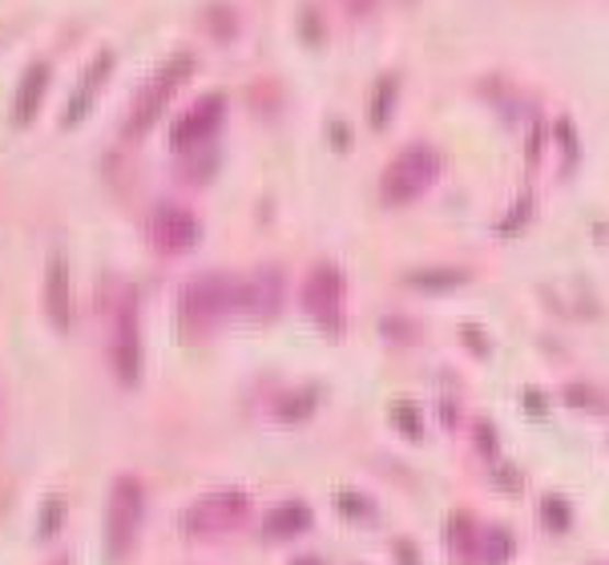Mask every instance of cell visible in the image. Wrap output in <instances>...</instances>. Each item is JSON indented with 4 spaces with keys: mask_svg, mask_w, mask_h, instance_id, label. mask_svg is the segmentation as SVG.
Segmentation results:
<instances>
[{
    "mask_svg": "<svg viewBox=\"0 0 609 565\" xmlns=\"http://www.w3.org/2000/svg\"><path fill=\"white\" fill-rule=\"evenodd\" d=\"M235 312H243V279L226 275V271H206V275L190 279L178 295V319H182L187 336H206Z\"/></svg>",
    "mask_w": 609,
    "mask_h": 565,
    "instance_id": "cell-1",
    "label": "cell"
},
{
    "mask_svg": "<svg viewBox=\"0 0 609 565\" xmlns=\"http://www.w3.org/2000/svg\"><path fill=\"white\" fill-rule=\"evenodd\" d=\"M142 517H146V485L137 477H117L110 485V505H105V557L113 565L129 557Z\"/></svg>",
    "mask_w": 609,
    "mask_h": 565,
    "instance_id": "cell-2",
    "label": "cell"
},
{
    "mask_svg": "<svg viewBox=\"0 0 609 565\" xmlns=\"http://www.w3.org/2000/svg\"><path fill=\"white\" fill-rule=\"evenodd\" d=\"M440 178V154L432 146H408L399 150L392 162H387L384 178H380V194H384L387 206H404V202H416L424 190L432 187Z\"/></svg>",
    "mask_w": 609,
    "mask_h": 565,
    "instance_id": "cell-3",
    "label": "cell"
},
{
    "mask_svg": "<svg viewBox=\"0 0 609 565\" xmlns=\"http://www.w3.org/2000/svg\"><path fill=\"white\" fill-rule=\"evenodd\" d=\"M110 364L125 388L142 380V324H137V300L125 287L110 312Z\"/></svg>",
    "mask_w": 609,
    "mask_h": 565,
    "instance_id": "cell-4",
    "label": "cell"
},
{
    "mask_svg": "<svg viewBox=\"0 0 609 565\" xmlns=\"http://www.w3.org/2000/svg\"><path fill=\"white\" fill-rule=\"evenodd\" d=\"M190 74H194V57H190V53H178V57H170V61H166L158 74L149 77V86L137 93L134 113H129V122H125V134H129V138L146 134V129L154 126L158 117H162V110L170 105V98H174L178 86H182Z\"/></svg>",
    "mask_w": 609,
    "mask_h": 565,
    "instance_id": "cell-5",
    "label": "cell"
},
{
    "mask_svg": "<svg viewBox=\"0 0 609 565\" xmlns=\"http://www.w3.org/2000/svg\"><path fill=\"white\" fill-rule=\"evenodd\" d=\"M303 312L324 327L327 336H336L343 327V271L331 263H315L303 279Z\"/></svg>",
    "mask_w": 609,
    "mask_h": 565,
    "instance_id": "cell-6",
    "label": "cell"
},
{
    "mask_svg": "<svg viewBox=\"0 0 609 565\" xmlns=\"http://www.w3.org/2000/svg\"><path fill=\"white\" fill-rule=\"evenodd\" d=\"M250 513V497L238 489L211 493V497H199L182 513V529L190 538H206V533H230L235 526H243V517Z\"/></svg>",
    "mask_w": 609,
    "mask_h": 565,
    "instance_id": "cell-7",
    "label": "cell"
},
{
    "mask_svg": "<svg viewBox=\"0 0 609 565\" xmlns=\"http://www.w3.org/2000/svg\"><path fill=\"white\" fill-rule=\"evenodd\" d=\"M146 235H149V242H154V251L187 255L199 247L202 226L187 206H178V202H158L146 218Z\"/></svg>",
    "mask_w": 609,
    "mask_h": 565,
    "instance_id": "cell-8",
    "label": "cell"
},
{
    "mask_svg": "<svg viewBox=\"0 0 609 565\" xmlns=\"http://www.w3.org/2000/svg\"><path fill=\"white\" fill-rule=\"evenodd\" d=\"M223 117H226V98L223 93H206V98L194 101V105L174 122V129H170V146H174L178 154L199 150V146H206V142L223 129Z\"/></svg>",
    "mask_w": 609,
    "mask_h": 565,
    "instance_id": "cell-9",
    "label": "cell"
},
{
    "mask_svg": "<svg viewBox=\"0 0 609 565\" xmlns=\"http://www.w3.org/2000/svg\"><path fill=\"white\" fill-rule=\"evenodd\" d=\"M49 81H53L49 61H33L25 69V77H21V86H16V93H13V110H9L16 129H25L37 122L41 105H45V93H49Z\"/></svg>",
    "mask_w": 609,
    "mask_h": 565,
    "instance_id": "cell-10",
    "label": "cell"
},
{
    "mask_svg": "<svg viewBox=\"0 0 609 565\" xmlns=\"http://www.w3.org/2000/svg\"><path fill=\"white\" fill-rule=\"evenodd\" d=\"M41 303H45V319H49L57 331H69L74 327V291H69V263L61 255L49 263L45 271V291H41Z\"/></svg>",
    "mask_w": 609,
    "mask_h": 565,
    "instance_id": "cell-11",
    "label": "cell"
},
{
    "mask_svg": "<svg viewBox=\"0 0 609 565\" xmlns=\"http://www.w3.org/2000/svg\"><path fill=\"white\" fill-rule=\"evenodd\" d=\"M113 49H101L93 61H89L86 77H81V86L74 89V98H69V105H65V126H77V122H86L89 110H93V101H98V89L105 86V77L113 74Z\"/></svg>",
    "mask_w": 609,
    "mask_h": 565,
    "instance_id": "cell-12",
    "label": "cell"
},
{
    "mask_svg": "<svg viewBox=\"0 0 609 565\" xmlns=\"http://www.w3.org/2000/svg\"><path fill=\"white\" fill-rule=\"evenodd\" d=\"M279 287H283L279 271H259V275L243 279V312H250L255 319L274 315L279 312Z\"/></svg>",
    "mask_w": 609,
    "mask_h": 565,
    "instance_id": "cell-13",
    "label": "cell"
},
{
    "mask_svg": "<svg viewBox=\"0 0 609 565\" xmlns=\"http://www.w3.org/2000/svg\"><path fill=\"white\" fill-rule=\"evenodd\" d=\"M312 521H315V513L303 501H283L267 513V538H274V541L298 538V533L312 529Z\"/></svg>",
    "mask_w": 609,
    "mask_h": 565,
    "instance_id": "cell-14",
    "label": "cell"
},
{
    "mask_svg": "<svg viewBox=\"0 0 609 565\" xmlns=\"http://www.w3.org/2000/svg\"><path fill=\"white\" fill-rule=\"evenodd\" d=\"M512 553H517V538H512L505 526H493L485 529V538L476 541V557L485 565H505L512 562Z\"/></svg>",
    "mask_w": 609,
    "mask_h": 565,
    "instance_id": "cell-15",
    "label": "cell"
},
{
    "mask_svg": "<svg viewBox=\"0 0 609 565\" xmlns=\"http://www.w3.org/2000/svg\"><path fill=\"white\" fill-rule=\"evenodd\" d=\"M464 279H469L464 271H411L408 283L420 291H452V287H461Z\"/></svg>",
    "mask_w": 609,
    "mask_h": 565,
    "instance_id": "cell-16",
    "label": "cell"
},
{
    "mask_svg": "<svg viewBox=\"0 0 609 565\" xmlns=\"http://www.w3.org/2000/svg\"><path fill=\"white\" fill-rule=\"evenodd\" d=\"M312 408H315V392H291V396H283V400L274 404V416L286 420V425H298L303 416H312Z\"/></svg>",
    "mask_w": 609,
    "mask_h": 565,
    "instance_id": "cell-17",
    "label": "cell"
},
{
    "mask_svg": "<svg viewBox=\"0 0 609 565\" xmlns=\"http://www.w3.org/2000/svg\"><path fill=\"white\" fill-rule=\"evenodd\" d=\"M541 526H545L549 533H565V529L573 526L569 505L561 501V497H545V501H541Z\"/></svg>",
    "mask_w": 609,
    "mask_h": 565,
    "instance_id": "cell-18",
    "label": "cell"
},
{
    "mask_svg": "<svg viewBox=\"0 0 609 565\" xmlns=\"http://www.w3.org/2000/svg\"><path fill=\"white\" fill-rule=\"evenodd\" d=\"M392 101H396V81L384 77L380 86H375V98H372V126L384 129L387 126V113H392Z\"/></svg>",
    "mask_w": 609,
    "mask_h": 565,
    "instance_id": "cell-19",
    "label": "cell"
},
{
    "mask_svg": "<svg viewBox=\"0 0 609 565\" xmlns=\"http://www.w3.org/2000/svg\"><path fill=\"white\" fill-rule=\"evenodd\" d=\"M392 420H396V428H399V432H404L408 440H420V437H424L420 413H416V404H411V400H399L396 408H392Z\"/></svg>",
    "mask_w": 609,
    "mask_h": 565,
    "instance_id": "cell-20",
    "label": "cell"
},
{
    "mask_svg": "<svg viewBox=\"0 0 609 565\" xmlns=\"http://www.w3.org/2000/svg\"><path fill=\"white\" fill-rule=\"evenodd\" d=\"M61 521H65V501L61 497H45V505H41V538H53L61 529Z\"/></svg>",
    "mask_w": 609,
    "mask_h": 565,
    "instance_id": "cell-21",
    "label": "cell"
},
{
    "mask_svg": "<svg viewBox=\"0 0 609 565\" xmlns=\"http://www.w3.org/2000/svg\"><path fill=\"white\" fill-rule=\"evenodd\" d=\"M336 501H339V509H343V513H351V517H368V513H372V505L360 501L356 493H339Z\"/></svg>",
    "mask_w": 609,
    "mask_h": 565,
    "instance_id": "cell-22",
    "label": "cell"
},
{
    "mask_svg": "<svg viewBox=\"0 0 609 565\" xmlns=\"http://www.w3.org/2000/svg\"><path fill=\"white\" fill-rule=\"evenodd\" d=\"M565 396H569L577 408H606V404L597 400V392H589V388H569Z\"/></svg>",
    "mask_w": 609,
    "mask_h": 565,
    "instance_id": "cell-23",
    "label": "cell"
},
{
    "mask_svg": "<svg viewBox=\"0 0 609 565\" xmlns=\"http://www.w3.org/2000/svg\"><path fill=\"white\" fill-rule=\"evenodd\" d=\"M343 9H348V13H368V9H375V0H343Z\"/></svg>",
    "mask_w": 609,
    "mask_h": 565,
    "instance_id": "cell-24",
    "label": "cell"
},
{
    "mask_svg": "<svg viewBox=\"0 0 609 565\" xmlns=\"http://www.w3.org/2000/svg\"><path fill=\"white\" fill-rule=\"evenodd\" d=\"M396 557H404V565H420L416 562V550H411L408 541H396Z\"/></svg>",
    "mask_w": 609,
    "mask_h": 565,
    "instance_id": "cell-25",
    "label": "cell"
},
{
    "mask_svg": "<svg viewBox=\"0 0 609 565\" xmlns=\"http://www.w3.org/2000/svg\"><path fill=\"white\" fill-rule=\"evenodd\" d=\"M476 440H481V449H485L488 456H493V437H488V425L476 428Z\"/></svg>",
    "mask_w": 609,
    "mask_h": 565,
    "instance_id": "cell-26",
    "label": "cell"
},
{
    "mask_svg": "<svg viewBox=\"0 0 609 565\" xmlns=\"http://www.w3.org/2000/svg\"><path fill=\"white\" fill-rule=\"evenodd\" d=\"M291 565H324V562H319L315 553H307V557H295V562H291Z\"/></svg>",
    "mask_w": 609,
    "mask_h": 565,
    "instance_id": "cell-27",
    "label": "cell"
}]
</instances>
